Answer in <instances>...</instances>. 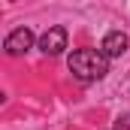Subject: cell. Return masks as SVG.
<instances>
[{"label": "cell", "mask_w": 130, "mask_h": 130, "mask_svg": "<svg viewBox=\"0 0 130 130\" xmlns=\"http://www.w3.org/2000/svg\"><path fill=\"white\" fill-rule=\"evenodd\" d=\"M70 73L79 82H97L109 73V58L100 48H79L70 55Z\"/></svg>", "instance_id": "cell-1"}, {"label": "cell", "mask_w": 130, "mask_h": 130, "mask_svg": "<svg viewBox=\"0 0 130 130\" xmlns=\"http://www.w3.org/2000/svg\"><path fill=\"white\" fill-rule=\"evenodd\" d=\"M67 48V30L64 27H48V30L39 36V52L45 55H61Z\"/></svg>", "instance_id": "cell-2"}, {"label": "cell", "mask_w": 130, "mask_h": 130, "mask_svg": "<svg viewBox=\"0 0 130 130\" xmlns=\"http://www.w3.org/2000/svg\"><path fill=\"white\" fill-rule=\"evenodd\" d=\"M30 45H33V33L27 30V27H18V30H12L9 36H6V42H3L6 55H24Z\"/></svg>", "instance_id": "cell-3"}, {"label": "cell", "mask_w": 130, "mask_h": 130, "mask_svg": "<svg viewBox=\"0 0 130 130\" xmlns=\"http://www.w3.org/2000/svg\"><path fill=\"white\" fill-rule=\"evenodd\" d=\"M127 33H121V30H112V33H106L103 36V42H100V52L106 55V58H121L124 52H127Z\"/></svg>", "instance_id": "cell-4"}, {"label": "cell", "mask_w": 130, "mask_h": 130, "mask_svg": "<svg viewBox=\"0 0 130 130\" xmlns=\"http://www.w3.org/2000/svg\"><path fill=\"white\" fill-rule=\"evenodd\" d=\"M112 130H130V115H121L118 121H115V127Z\"/></svg>", "instance_id": "cell-5"}]
</instances>
